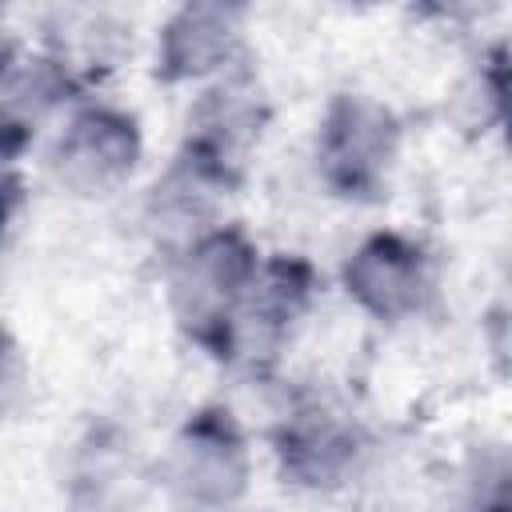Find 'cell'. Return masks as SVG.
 <instances>
[{
  "mask_svg": "<svg viewBox=\"0 0 512 512\" xmlns=\"http://www.w3.org/2000/svg\"><path fill=\"white\" fill-rule=\"evenodd\" d=\"M260 272V252L244 228L220 224L168 268V312L176 328L212 360H236L240 316Z\"/></svg>",
  "mask_w": 512,
  "mask_h": 512,
  "instance_id": "cell-1",
  "label": "cell"
},
{
  "mask_svg": "<svg viewBox=\"0 0 512 512\" xmlns=\"http://www.w3.org/2000/svg\"><path fill=\"white\" fill-rule=\"evenodd\" d=\"M248 480V436L236 416L220 404L196 408L160 456V484L168 500L184 512H228L248 492Z\"/></svg>",
  "mask_w": 512,
  "mask_h": 512,
  "instance_id": "cell-2",
  "label": "cell"
},
{
  "mask_svg": "<svg viewBox=\"0 0 512 512\" xmlns=\"http://www.w3.org/2000/svg\"><path fill=\"white\" fill-rule=\"evenodd\" d=\"M400 156V120L368 92H336L316 132V172L340 200L372 204L388 192Z\"/></svg>",
  "mask_w": 512,
  "mask_h": 512,
  "instance_id": "cell-3",
  "label": "cell"
},
{
  "mask_svg": "<svg viewBox=\"0 0 512 512\" xmlns=\"http://www.w3.org/2000/svg\"><path fill=\"white\" fill-rule=\"evenodd\" d=\"M340 284L368 316L400 324L428 312L436 296V260L404 232H372L344 260Z\"/></svg>",
  "mask_w": 512,
  "mask_h": 512,
  "instance_id": "cell-4",
  "label": "cell"
},
{
  "mask_svg": "<svg viewBox=\"0 0 512 512\" xmlns=\"http://www.w3.org/2000/svg\"><path fill=\"white\" fill-rule=\"evenodd\" d=\"M140 128L136 116L112 104H84L60 128L48 168L56 184L80 200L112 196L140 160Z\"/></svg>",
  "mask_w": 512,
  "mask_h": 512,
  "instance_id": "cell-5",
  "label": "cell"
},
{
  "mask_svg": "<svg viewBox=\"0 0 512 512\" xmlns=\"http://www.w3.org/2000/svg\"><path fill=\"white\" fill-rule=\"evenodd\" d=\"M244 20L240 4H184L176 8L156 36V76L164 84L224 80L244 72Z\"/></svg>",
  "mask_w": 512,
  "mask_h": 512,
  "instance_id": "cell-6",
  "label": "cell"
},
{
  "mask_svg": "<svg viewBox=\"0 0 512 512\" xmlns=\"http://www.w3.org/2000/svg\"><path fill=\"white\" fill-rule=\"evenodd\" d=\"M236 184H240L236 172H228L224 164L208 160L204 152L180 144L168 172L152 184V192L144 200V216L160 240H168V244H176V252H184L188 244H196L200 236L220 228L216 216H220L224 200L236 192Z\"/></svg>",
  "mask_w": 512,
  "mask_h": 512,
  "instance_id": "cell-7",
  "label": "cell"
},
{
  "mask_svg": "<svg viewBox=\"0 0 512 512\" xmlns=\"http://www.w3.org/2000/svg\"><path fill=\"white\" fill-rule=\"evenodd\" d=\"M364 452V436L352 416L336 412L332 404L304 400L284 412L276 428V460L280 476L296 488H336L352 476Z\"/></svg>",
  "mask_w": 512,
  "mask_h": 512,
  "instance_id": "cell-8",
  "label": "cell"
},
{
  "mask_svg": "<svg viewBox=\"0 0 512 512\" xmlns=\"http://www.w3.org/2000/svg\"><path fill=\"white\" fill-rule=\"evenodd\" d=\"M264 120H268V108H264L260 92L252 88L248 72L224 76L188 112L184 148H196L208 160H216V164H224L228 172L240 176L252 144L264 132Z\"/></svg>",
  "mask_w": 512,
  "mask_h": 512,
  "instance_id": "cell-9",
  "label": "cell"
},
{
  "mask_svg": "<svg viewBox=\"0 0 512 512\" xmlns=\"http://www.w3.org/2000/svg\"><path fill=\"white\" fill-rule=\"evenodd\" d=\"M312 296H316V268L304 256L280 252L260 260L256 284L240 316V352H244V340H256L272 352L296 328V320L312 308Z\"/></svg>",
  "mask_w": 512,
  "mask_h": 512,
  "instance_id": "cell-10",
  "label": "cell"
},
{
  "mask_svg": "<svg viewBox=\"0 0 512 512\" xmlns=\"http://www.w3.org/2000/svg\"><path fill=\"white\" fill-rule=\"evenodd\" d=\"M460 512H512V448L484 444L468 456Z\"/></svg>",
  "mask_w": 512,
  "mask_h": 512,
  "instance_id": "cell-11",
  "label": "cell"
},
{
  "mask_svg": "<svg viewBox=\"0 0 512 512\" xmlns=\"http://www.w3.org/2000/svg\"><path fill=\"white\" fill-rule=\"evenodd\" d=\"M500 132H504V144L512 148V76H508V88H504V100H500V116H496Z\"/></svg>",
  "mask_w": 512,
  "mask_h": 512,
  "instance_id": "cell-12",
  "label": "cell"
}]
</instances>
